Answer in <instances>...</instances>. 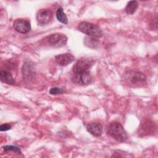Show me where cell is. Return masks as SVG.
Returning a JSON list of instances; mask_svg holds the SVG:
<instances>
[{"instance_id": "obj_5", "label": "cell", "mask_w": 158, "mask_h": 158, "mask_svg": "<svg viewBox=\"0 0 158 158\" xmlns=\"http://www.w3.org/2000/svg\"><path fill=\"white\" fill-rule=\"evenodd\" d=\"M156 129V124L149 118H143L140 123L138 130V133L139 136H146L152 135L155 133Z\"/></svg>"}, {"instance_id": "obj_10", "label": "cell", "mask_w": 158, "mask_h": 158, "mask_svg": "<svg viewBox=\"0 0 158 158\" xmlns=\"http://www.w3.org/2000/svg\"><path fill=\"white\" fill-rule=\"evenodd\" d=\"M56 62L61 66H66L75 60V57L70 53L58 54L55 56Z\"/></svg>"}, {"instance_id": "obj_15", "label": "cell", "mask_w": 158, "mask_h": 158, "mask_svg": "<svg viewBox=\"0 0 158 158\" xmlns=\"http://www.w3.org/2000/svg\"><path fill=\"white\" fill-rule=\"evenodd\" d=\"M56 18L59 22L62 23L67 24L68 23V19L66 14L64 13L63 9L60 7L56 11Z\"/></svg>"}, {"instance_id": "obj_2", "label": "cell", "mask_w": 158, "mask_h": 158, "mask_svg": "<svg viewBox=\"0 0 158 158\" xmlns=\"http://www.w3.org/2000/svg\"><path fill=\"white\" fill-rule=\"evenodd\" d=\"M107 134L118 142H125L128 135L123 126L118 122H111L107 128Z\"/></svg>"}, {"instance_id": "obj_13", "label": "cell", "mask_w": 158, "mask_h": 158, "mask_svg": "<svg viewBox=\"0 0 158 158\" xmlns=\"http://www.w3.org/2000/svg\"><path fill=\"white\" fill-rule=\"evenodd\" d=\"M0 78L2 82L9 85L14 83V79L12 75L6 70H1Z\"/></svg>"}, {"instance_id": "obj_7", "label": "cell", "mask_w": 158, "mask_h": 158, "mask_svg": "<svg viewBox=\"0 0 158 158\" xmlns=\"http://www.w3.org/2000/svg\"><path fill=\"white\" fill-rule=\"evenodd\" d=\"M73 83L78 85H88L91 83L92 77L89 72H84L78 73H73L72 78Z\"/></svg>"}, {"instance_id": "obj_8", "label": "cell", "mask_w": 158, "mask_h": 158, "mask_svg": "<svg viewBox=\"0 0 158 158\" xmlns=\"http://www.w3.org/2000/svg\"><path fill=\"white\" fill-rule=\"evenodd\" d=\"M52 12L50 9H40L36 14V20L38 23L41 25H44L49 23L52 19Z\"/></svg>"}, {"instance_id": "obj_12", "label": "cell", "mask_w": 158, "mask_h": 158, "mask_svg": "<svg viewBox=\"0 0 158 158\" xmlns=\"http://www.w3.org/2000/svg\"><path fill=\"white\" fill-rule=\"evenodd\" d=\"M85 46L92 49H96L99 46V41L95 37L86 36L84 40Z\"/></svg>"}, {"instance_id": "obj_18", "label": "cell", "mask_w": 158, "mask_h": 158, "mask_svg": "<svg viewBox=\"0 0 158 158\" xmlns=\"http://www.w3.org/2000/svg\"><path fill=\"white\" fill-rule=\"evenodd\" d=\"M11 125H10L9 124L7 123H5V124H2L0 126V130L1 131H7L9 130L10 129H11Z\"/></svg>"}, {"instance_id": "obj_4", "label": "cell", "mask_w": 158, "mask_h": 158, "mask_svg": "<svg viewBox=\"0 0 158 158\" xmlns=\"http://www.w3.org/2000/svg\"><path fill=\"white\" fill-rule=\"evenodd\" d=\"M45 43L49 46L60 48L65 46L67 41V37L62 33H56L44 38Z\"/></svg>"}, {"instance_id": "obj_17", "label": "cell", "mask_w": 158, "mask_h": 158, "mask_svg": "<svg viewBox=\"0 0 158 158\" xmlns=\"http://www.w3.org/2000/svg\"><path fill=\"white\" fill-rule=\"evenodd\" d=\"M49 94L52 95H56V94H59L63 93V90L61 88L54 87V88H51L49 90Z\"/></svg>"}, {"instance_id": "obj_16", "label": "cell", "mask_w": 158, "mask_h": 158, "mask_svg": "<svg viewBox=\"0 0 158 158\" xmlns=\"http://www.w3.org/2000/svg\"><path fill=\"white\" fill-rule=\"evenodd\" d=\"M2 149L4 151H13L19 154H22L21 150L20 149V148H19L17 146H12V145H10V146L7 145V146H2Z\"/></svg>"}, {"instance_id": "obj_3", "label": "cell", "mask_w": 158, "mask_h": 158, "mask_svg": "<svg viewBox=\"0 0 158 158\" xmlns=\"http://www.w3.org/2000/svg\"><path fill=\"white\" fill-rule=\"evenodd\" d=\"M78 30L89 36L97 38L102 35V30L99 26L88 22H80L78 25Z\"/></svg>"}, {"instance_id": "obj_11", "label": "cell", "mask_w": 158, "mask_h": 158, "mask_svg": "<svg viewBox=\"0 0 158 158\" xmlns=\"http://www.w3.org/2000/svg\"><path fill=\"white\" fill-rule=\"evenodd\" d=\"M87 131L94 136H100L102 133V127L98 123H89L86 126Z\"/></svg>"}, {"instance_id": "obj_14", "label": "cell", "mask_w": 158, "mask_h": 158, "mask_svg": "<svg viewBox=\"0 0 158 158\" xmlns=\"http://www.w3.org/2000/svg\"><path fill=\"white\" fill-rule=\"evenodd\" d=\"M138 7V4L136 1H130L126 6L125 10L127 14L132 15L135 12Z\"/></svg>"}, {"instance_id": "obj_1", "label": "cell", "mask_w": 158, "mask_h": 158, "mask_svg": "<svg viewBox=\"0 0 158 158\" xmlns=\"http://www.w3.org/2000/svg\"><path fill=\"white\" fill-rule=\"evenodd\" d=\"M123 83L129 87H141L146 83V77L139 71L129 70L123 73Z\"/></svg>"}, {"instance_id": "obj_9", "label": "cell", "mask_w": 158, "mask_h": 158, "mask_svg": "<svg viewBox=\"0 0 158 158\" xmlns=\"http://www.w3.org/2000/svg\"><path fill=\"white\" fill-rule=\"evenodd\" d=\"M13 27L15 31L23 34L27 33L31 29L30 22L22 19H16L13 23Z\"/></svg>"}, {"instance_id": "obj_6", "label": "cell", "mask_w": 158, "mask_h": 158, "mask_svg": "<svg viewBox=\"0 0 158 158\" xmlns=\"http://www.w3.org/2000/svg\"><path fill=\"white\" fill-rule=\"evenodd\" d=\"M94 64L93 60L89 59H81L78 60L73 66L72 71L73 73H78L84 72H89L91 67Z\"/></svg>"}]
</instances>
